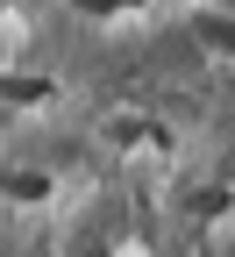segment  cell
Returning a JSON list of instances; mask_svg holds the SVG:
<instances>
[{"instance_id":"obj_5","label":"cell","mask_w":235,"mask_h":257,"mask_svg":"<svg viewBox=\"0 0 235 257\" xmlns=\"http://www.w3.org/2000/svg\"><path fill=\"white\" fill-rule=\"evenodd\" d=\"M79 8H86V15H128L136 0H79Z\"/></svg>"},{"instance_id":"obj_2","label":"cell","mask_w":235,"mask_h":257,"mask_svg":"<svg viewBox=\"0 0 235 257\" xmlns=\"http://www.w3.org/2000/svg\"><path fill=\"white\" fill-rule=\"evenodd\" d=\"M50 100H57V86H50V79H29V72L0 79V107H15V114H29V107H50Z\"/></svg>"},{"instance_id":"obj_3","label":"cell","mask_w":235,"mask_h":257,"mask_svg":"<svg viewBox=\"0 0 235 257\" xmlns=\"http://www.w3.org/2000/svg\"><path fill=\"white\" fill-rule=\"evenodd\" d=\"M192 36L207 43L214 57H228V64H235V15H214V8H199V15H192Z\"/></svg>"},{"instance_id":"obj_1","label":"cell","mask_w":235,"mask_h":257,"mask_svg":"<svg viewBox=\"0 0 235 257\" xmlns=\"http://www.w3.org/2000/svg\"><path fill=\"white\" fill-rule=\"evenodd\" d=\"M93 143L107 150V157H136V150L157 143V128H150V114H136V107H114V114L93 121Z\"/></svg>"},{"instance_id":"obj_4","label":"cell","mask_w":235,"mask_h":257,"mask_svg":"<svg viewBox=\"0 0 235 257\" xmlns=\"http://www.w3.org/2000/svg\"><path fill=\"white\" fill-rule=\"evenodd\" d=\"M0 193H8L15 207H43V200H50V179H43V172H8Z\"/></svg>"}]
</instances>
